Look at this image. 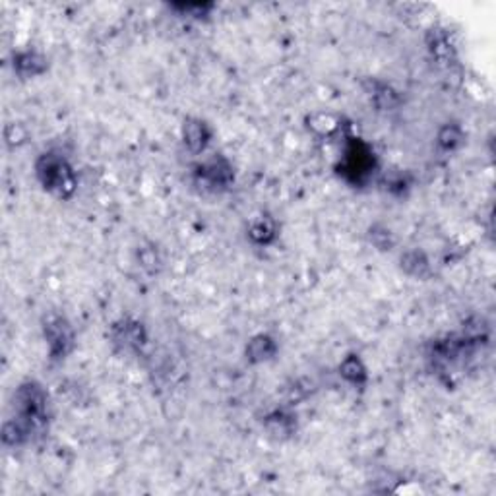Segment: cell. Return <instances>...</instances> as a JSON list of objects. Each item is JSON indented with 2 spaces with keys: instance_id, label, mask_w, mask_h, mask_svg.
<instances>
[{
  "instance_id": "obj_2",
  "label": "cell",
  "mask_w": 496,
  "mask_h": 496,
  "mask_svg": "<svg viewBox=\"0 0 496 496\" xmlns=\"http://www.w3.org/2000/svg\"><path fill=\"white\" fill-rule=\"evenodd\" d=\"M45 338L49 341L52 359H61L72 349V328L61 316H54L45 324Z\"/></svg>"
},
{
  "instance_id": "obj_4",
  "label": "cell",
  "mask_w": 496,
  "mask_h": 496,
  "mask_svg": "<svg viewBox=\"0 0 496 496\" xmlns=\"http://www.w3.org/2000/svg\"><path fill=\"white\" fill-rule=\"evenodd\" d=\"M202 176L207 178L214 186L227 185L229 178H231V169L223 159H211L202 167Z\"/></svg>"
},
{
  "instance_id": "obj_6",
  "label": "cell",
  "mask_w": 496,
  "mask_h": 496,
  "mask_svg": "<svg viewBox=\"0 0 496 496\" xmlns=\"http://www.w3.org/2000/svg\"><path fill=\"white\" fill-rule=\"evenodd\" d=\"M273 341L266 338V335H260L258 340H254L250 343V359H256V361H264L273 355Z\"/></svg>"
},
{
  "instance_id": "obj_7",
  "label": "cell",
  "mask_w": 496,
  "mask_h": 496,
  "mask_svg": "<svg viewBox=\"0 0 496 496\" xmlns=\"http://www.w3.org/2000/svg\"><path fill=\"white\" fill-rule=\"evenodd\" d=\"M250 235L258 238L260 242H264L266 238L273 235V223H271L269 219H258V221L252 225V229H250Z\"/></svg>"
},
{
  "instance_id": "obj_5",
  "label": "cell",
  "mask_w": 496,
  "mask_h": 496,
  "mask_svg": "<svg viewBox=\"0 0 496 496\" xmlns=\"http://www.w3.org/2000/svg\"><path fill=\"white\" fill-rule=\"evenodd\" d=\"M341 374L351 384H362L366 380V371L357 355H351L349 359H345V362L341 364Z\"/></svg>"
},
{
  "instance_id": "obj_1",
  "label": "cell",
  "mask_w": 496,
  "mask_h": 496,
  "mask_svg": "<svg viewBox=\"0 0 496 496\" xmlns=\"http://www.w3.org/2000/svg\"><path fill=\"white\" fill-rule=\"evenodd\" d=\"M37 175L41 178L43 186L61 198H68L76 188L72 167L59 155L45 154L37 163Z\"/></svg>"
},
{
  "instance_id": "obj_3",
  "label": "cell",
  "mask_w": 496,
  "mask_h": 496,
  "mask_svg": "<svg viewBox=\"0 0 496 496\" xmlns=\"http://www.w3.org/2000/svg\"><path fill=\"white\" fill-rule=\"evenodd\" d=\"M209 142V130L200 121H188L185 123V144L192 152H202Z\"/></svg>"
}]
</instances>
